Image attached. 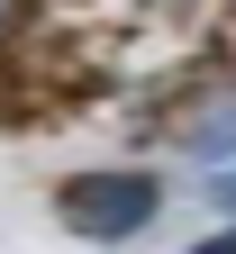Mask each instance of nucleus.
Wrapping results in <instances>:
<instances>
[{
    "label": "nucleus",
    "mask_w": 236,
    "mask_h": 254,
    "mask_svg": "<svg viewBox=\"0 0 236 254\" xmlns=\"http://www.w3.org/2000/svg\"><path fill=\"white\" fill-rule=\"evenodd\" d=\"M155 209H163V182H155V173H127V164H109V173H64V182H55V218H64L73 236H91V245L146 236Z\"/></svg>",
    "instance_id": "obj_1"
},
{
    "label": "nucleus",
    "mask_w": 236,
    "mask_h": 254,
    "mask_svg": "<svg viewBox=\"0 0 236 254\" xmlns=\"http://www.w3.org/2000/svg\"><path fill=\"white\" fill-rule=\"evenodd\" d=\"M182 145L200 154V164H227V154H236V109H200L182 127Z\"/></svg>",
    "instance_id": "obj_2"
},
{
    "label": "nucleus",
    "mask_w": 236,
    "mask_h": 254,
    "mask_svg": "<svg viewBox=\"0 0 236 254\" xmlns=\"http://www.w3.org/2000/svg\"><path fill=\"white\" fill-rule=\"evenodd\" d=\"M191 254H236V227H218V236H200Z\"/></svg>",
    "instance_id": "obj_3"
},
{
    "label": "nucleus",
    "mask_w": 236,
    "mask_h": 254,
    "mask_svg": "<svg viewBox=\"0 0 236 254\" xmlns=\"http://www.w3.org/2000/svg\"><path fill=\"white\" fill-rule=\"evenodd\" d=\"M18 18H27V0H0V37H9V27H18Z\"/></svg>",
    "instance_id": "obj_4"
},
{
    "label": "nucleus",
    "mask_w": 236,
    "mask_h": 254,
    "mask_svg": "<svg viewBox=\"0 0 236 254\" xmlns=\"http://www.w3.org/2000/svg\"><path fill=\"white\" fill-rule=\"evenodd\" d=\"M209 200H218V209H236V173H218V190H209Z\"/></svg>",
    "instance_id": "obj_5"
}]
</instances>
